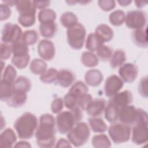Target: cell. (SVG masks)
Here are the masks:
<instances>
[{"instance_id": "obj_26", "label": "cell", "mask_w": 148, "mask_h": 148, "mask_svg": "<svg viewBox=\"0 0 148 148\" xmlns=\"http://www.w3.org/2000/svg\"><path fill=\"white\" fill-rule=\"evenodd\" d=\"M91 130L95 133H103L108 130V126L102 119L98 117H91L88 119Z\"/></svg>"}, {"instance_id": "obj_33", "label": "cell", "mask_w": 148, "mask_h": 148, "mask_svg": "<svg viewBox=\"0 0 148 148\" xmlns=\"http://www.w3.org/2000/svg\"><path fill=\"white\" fill-rule=\"evenodd\" d=\"M57 18L56 12L52 9L46 8L40 10L38 15V18L40 23L55 22Z\"/></svg>"}, {"instance_id": "obj_31", "label": "cell", "mask_w": 148, "mask_h": 148, "mask_svg": "<svg viewBox=\"0 0 148 148\" xmlns=\"http://www.w3.org/2000/svg\"><path fill=\"white\" fill-rule=\"evenodd\" d=\"M47 68L46 62L40 58L33 59L29 64V69L31 72L34 75H42Z\"/></svg>"}, {"instance_id": "obj_32", "label": "cell", "mask_w": 148, "mask_h": 148, "mask_svg": "<svg viewBox=\"0 0 148 148\" xmlns=\"http://www.w3.org/2000/svg\"><path fill=\"white\" fill-rule=\"evenodd\" d=\"M103 44L95 33H90L86 40V48L89 51L94 52L97 51L98 49Z\"/></svg>"}, {"instance_id": "obj_16", "label": "cell", "mask_w": 148, "mask_h": 148, "mask_svg": "<svg viewBox=\"0 0 148 148\" xmlns=\"http://www.w3.org/2000/svg\"><path fill=\"white\" fill-rule=\"evenodd\" d=\"M75 80V76L71 71L62 69L58 72L56 83L62 87L66 88L71 86Z\"/></svg>"}, {"instance_id": "obj_5", "label": "cell", "mask_w": 148, "mask_h": 148, "mask_svg": "<svg viewBox=\"0 0 148 148\" xmlns=\"http://www.w3.org/2000/svg\"><path fill=\"white\" fill-rule=\"evenodd\" d=\"M90 136V129L85 122L80 121L67 134V138L75 147H80L85 145Z\"/></svg>"}, {"instance_id": "obj_36", "label": "cell", "mask_w": 148, "mask_h": 148, "mask_svg": "<svg viewBox=\"0 0 148 148\" xmlns=\"http://www.w3.org/2000/svg\"><path fill=\"white\" fill-rule=\"evenodd\" d=\"M88 91V88L87 84L83 81L79 80L73 84L68 92L77 98L80 95L87 93Z\"/></svg>"}, {"instance_id": "obj_22", "label": "cell", "mask_w": 148, "mask_h": 148, "mask_svg": "<svg viewBox=\"0 0 148 148\" xmlns=\"http://www.w3.org/2000/svg\"><path fill=\"white\" fill-rule=\"evenodd\" d=\"M16 8L20 14H35L36 9L34 2L32 1H16Z\"/></svg>"}, {"instance_id": "obj_42", "label": "cell", "mask_w": 148, "mask_h": 148, "mask_svg": "<svg viewBox=\"0 0 148 148\" xmlns=\"http://www.w3.org/2000/svg\"><path fill=\"white\" fill-rule=\"evenodd\" d=\"M36 21L35 14H20L18 17V22L24 27H29L34 25Z\"/></svg>"}, {"instance_id": "obj_40", "label": "cell", "mask_w": 148, "mask_h": 148, "mask_svg": "<svg viewBox=\"0 0 148 148\" xmlns=\"http://www.w3.org/2000/svg\"><path fill=\"white\" fill-rule=\"evenodd\" d=\"M113 54L112 49L104 44L101 45L97 50V56L102 61H109Z\"/></svg>"}, {"instance_id": "obj_28", "label": "cell", "mask_w": 148, "mask_h": 148, "mask_svg": "<svg viewBox=\"0 0 148 148\" xmlns=\"http://www.w3.org/2000/svg\"><path fill=\"white\" fill-rule=\"evenodd\" d=\"M81 62L83 65L88 68H93L98 65L99 58L91 51H84L81 55Z\"/></svg>"}, {"instance_id": "obj_49", "label": "cell", "mask_w": 148, "mask_h": 148, "mask_svg": "<svg viewBox=\"0 0 148 148\" xmlns=\"http://www.w3.org/2000/svg\"><path fill=\"white\" fill-rule=\"evenodd\" d=\"M99 8L105 12H109L116 7V2L113 0H99L98 1Z\"/></svg>"}, {"instance_id": "obj_53", "label": "cell", "mask_w": 148, "mask_h": 148, "mask_svg": "<svg viewBox=\"0 0 148 148\" xmlns=\"http://www.w3.org/2000/svg\"><path fill=\"white\" fill-rule=\"evenodd\" d=\"M14 147H26V148H29L31 147V145L30 143L28 142H26L25 140H21L15 143L14 145Z\"/></svg>"}, {"instance_id": "obj_38", "label": "cell", "mask_w": 148, "mask_h": 148, "mask_svg": "<svg viewBox=\"0 0 148 148\" xmlns=\"http://www.w3.org/2000/svg\"><path fill=\"white\" fill-rule=\"evenodd\" d=\"M58 72L54 68H48L40 75V80L45 84H50L56 82Z\"/></svg>"}, {"instance_id": "obj_20", "label": "cell", "mask_w": 148, "mask_h": 148, "mask_svg": "<svg viewBox=\"0 0 148 148\" xmlns=\"http://www.w3.org/2000/svg\"><path fill=\"white\" fill-rule=\"evenodd\" d=\"M94 33L103 43L109 42L114 36L113 30L108 25L105 24L98 25L96 27Z\"/></svg>"}, {"instance_id": "obj_3", "label": "cell", "mask_w": 148, "mask_h": 148, "mask_svg": "<svg viewBox=\"0 0 148 148\" xmlns=\"http://www.w3.org/2000/svg\"><path fill=\"white\" fill-rule=\"evenodd\" d=\"M38 124V119L35 114L31 112H25L16 119L13 126L18 138L25 140L34 136Z\"/></svg>"}, {"instance_id": "obj_13", "label": "cell", "mask_w": 148, "mask_h": 148, "mask_svg": "<svg viewBox=\"0 0 148 148\" xmlns=\"http://www.w3.org/2000/svg\"><path fill=\"white\" fill-rule=\"evenodd\" d=\"M136 115L137 108L134 105H128L120 109L118 120L120 123L131 126L134 124Z\"/></svg>"}, {"instance_id": "obj_51", "label": "cell", "mask_w": 148, "mask_h": 148, "mask_svg": "<svg viewBox=\"0 0 148 148\" xmlns=\"http://www.w3.org/2000/svg\"><path fill=\"white\" fill-rule=\"evenodd\" d=\"M56 147H72L71 143L68 140H66L64 138H60L56 145H55Z\"/></svg>"}, {"instance_id": "obj_46", "label": "cell", "mask_w": 148, "mask_h": 148, "mask_svg": "<svg viewBox=\"0 0 148 148\" xmlns=\"http://www.w3.org/2000/svg\"><path fill=\"white\" fill-rule=\"evenodd\" d=\"M138 91L139 94L144 98H147V76H145L141 78L138 87Z\"/></svg>"}, {"instance_id": "obj_45", "label": "cell", "mask_w": 148, "mask_h": 148, "mask_svg": "<svg viewBox=\"0 0 148 148\" xmlns=\"http://www.w3.org/2000/svg\"><path fill=\"white\" fill-rule=\"evenodd\" d=\"M63 100L65 106L69 110L77 106V98L69 92L64 95Z\"/></svg>"}, {"instance_id": "obj_1", "label": "cell", "mask_w": 148, "mask_h": 148, "mask_svg": "<svg viewBox=\"0 0 148 148\" xmlns=\"http://www.w3.org/2000/svg\"><path fill=\"white\" fill-rule=\"evenodd\" d=\"M56 124L54 116L49 113L42 114L35 135L38 146L42 148L55 146Z\"/></svg>"}, {"instance_id": "obj_39", "label": "cell", "mask_w": 148, "mask_h": 148, "mask_svg": "<svg viewBox=\"0 0 148 148\" xmlns=\"http://www.w3.org/2000/svg\"><path fill=\"white\" fill-rule=\"evenodd\" d=\"M39 38L38 32L34 29L25 31L22 35L21 40L28 46L35 45Z\"/></svg>"}, {"instance_id": "obj_8", "label": "cell", "mask_w": 148, "mask_h": 148, "mask_svg": "<svg viewBox=\"0 0 148 148\" xmlns=\"http://www.w3.org/2000/svg\"><path fill=\"white\" fill-rule=\"evenodd\" d=\"M124 22L128 28L138 29L146 26L147 16L146 13L141 10H131L125 15Z\"/></svg>"}, {"instance_id": "obj_44", "label": "cell", "mask_w": 148, "mask_h": 148, "mask_svg": "<svg viewBox=\"0 0 148 148\" xmlns=\"http://www.w3.org/2000/svg\"><path fill=\"white\" fill-rule=\"evenodd\" d=\"M92 99V96L88 92L84 94L77 98V106H78L82 110H86Z\"/></svg>"}, {"instance_id": "obj_23", "label": "cell", "mask_w": 148, "mask_h": 148, "mask_svg": "<svg viewBox=\"0 0 148 148\" xmlns=\"http://www.w3.org/2000/svg\"><path fill=\"white\" fill-rule=\"evenodd\" d=\"M120 108L110 102H108L104 110L105 119L110 123L116 122L119 119Z\"/></svg>"}, {"instance_id": "obj_27", "label": "cell", "mask_w": 148, "mask_h": 148, "mask_svg": "<svg viewBox=\"0 0 148 148\" xmlns=\"http://www.w3.org/2000/svg\"><path fill=\"white\" fill-rule=\"evenodd\" d=\"M31 82L30 80L24 76L17 77L13 83V89L14 90L27 92L31 90Z\"/></svg>"}, {"instance_id": "obj_15", "label": "cell", "mask_w": 148, "mask_h": 148, "mask_svg": "<svg viewBox=\"0 0 148 148\" xmlns=\"http://www.w3.org/2000/svg\"><path fill=\"white\" fill-rule=\"evenodd\" d=\"M106 105V102L104 99H94L90 102L86 111L87 113L91 117H98L104 112Z\"/></svg>"}, {"instance_id": "obj_17", "label": "cell", "mask_w": 148, "mask_h": 148, "mask_svg": "<svg viewBox=\"0 0 148 148\" xmlns=\"http://www.w3.org/2000/svg\"><path fill=\"white\" fill-rule=\"evenodd\" d=\"M87 84L91 87H97L101 84L103 79L102 73L98 69H92L87 71L84 76Z\"/></svg>"}, {"instance_id": "obj_30", "label": "cell", "mask_w": 148, "mask_h": 148, "mask_svg": "<svg viewBox=\"0 0 148 148\" xmlns=\"http://www.w3.org/2000/svg\"><path fill=\"white\" fill-rule=\"evenodd\" d=\"M60 21L62 25L67 29L78 23L77 16L72 12H65L63 13L60 17Z\"/></svg>"}, {"instance_id": "obj_47", "label": "cell", "mask_w": 148, "mask_h": 148, "mask_svg": "<svg viewBox=\"0 0 148 148\" xmlns=\"http://www.w3.org/2000/svg\"><path fill=\"white\" fill-rule=\"evenodd\" d=\"M64 105V100L60 97L56 98L51 103V110L54 114H58L62 111Z\"/></svg>"}, {"instance_id": "obj_52", "label": "cell", "mask_w": 148, "mask_h": 148, "mask_svg": "<svg viewBox=\"0 0 148 148\" xmlns=\"http://www.w3.org/2000/svg\"><path fill=\"white\" fill-rule=\"evenodd\" d=\"M34 5L36 9H44L47 8L50 3V1H33Z\"/></svg>"}, {"instance_id": "obj_48", "label": "cell", "mask_w": 148, "mask_h": 148, "mask_svg": "<svg viewBox=\"0 0 148 148\" xmlns=\"http://www.w3.org/2000/svg\"><path fill=\"white\" fill-rule=\"evenodd\" d=\"M12 54V46L9 44L1 42V59L6 60L8 59Z\"/></svg>"}, {"instance_id": "obj_56", "label": "cell", "mask_w": 148, "mask_h": 148, "mask_svg": "<svg viewBox=\"0 0 148 148\" xmlns=\"http://www.w3.org/2000/svg\"><path fill=\"white\" fill-rule=\"evenodd\" d=\"M2 2L9 6H12L13 5H16V1H2Z\"/></svg>"}, {"instance_id": "obj_19", "label": "cell", "mask_w": 148, "mask_h": 148, "mask_svg": "<svg viewBox=\"0 0 148 148\" xmlns=\"http://www.w3.org/2000/svg\"><path fill=\"white\" fill-rule=\"evenodd\" d=\"M133 42L138 47L146 48L147 47V26L134 30L132 33Z\"/></svg>"}, {"instance_id": "obj_37", "label": "cell", "mask_w": 148, "mask_h": 148, "mask_svg": "<svg viewBox=\"0 0 148 148\" xmlns=\"http://www.w3.org/2000/svg\"><path fill=\"white\" fill-rule=\"evenodd\" d=\"M125 14L124 11L117 9L112 12L109 16V20L111 24L114 26H120L125 21Z\"/></svg>"}, {"instance_id": "obj_35", "label": "cell", "mask_w": 148, "mask_h": 148, "mask_svg": "<svg viewBox=\"0 0 148 148\" xmlns=\"http://www.w3.org/2000/svg\"><path fill=\"white\" fill-rule=\"evenodd\" d=\"M11 46L13 57H21L29 54L28 46L21 41V39Z\"/></svg>"}, {"instance_id": "obj_18", "label": "cell", "mask_w": 148, "mask_h": 148, "mask_svg": "<svg viewBox=\"0 0 148 148\" xmlns=\"http://www.w3.org/2000/svg\"><path fill=\"white\" fill-rule=\"evenodd\" d=\"M27 99V92L13 90L12 94L6 102L9 106L17 108L24 105Z\"/></svg>"}, {"instance_id": "obj_7", "label": "cell", "mask_w": 148, "mask_h": 148, "mask_svg": "<svg viewBox=\"0 0 148 148\" xmlns=\"http://www.w3.org/2000/svg\"><path fill=\"white\" fill-rule=\"evenodd\" d=\"M108 131L110 139L114 143L121 144L128 142L130 139L131 128L130 125L115 122L111 123Z\"/></svg>"}, {"instance_id": "obj_41", "label": "cell", "mask_w": 148, "mask_h": 148, "mask_svg": "<svg viewBox=\"0 0 148 148\" xmlns=\"http://www.w3.org/2000/svg\"><path fill=\"white\" fill-rule=\"evenodd\" d=\"M13 91V84H9L1 81L0 98L2 101H6Z\"/></svg>"}, {"instance_id": "obj_6", "label": "cell", "mask_w": 148, "mask_h": 148, "mask_svg": "<svg viewBox=\"0 0 148 148\" xmlns=\"http://www.w3.org/2000/svg\"><path fill=\"white\" fill-rule=\"evenodd\" d=\"M86 36V28L80 23L68 28L66 31L68 43L71 48L75 50H80L83 47Z\"/></svg>"}, {"instance_id": "obj_14", "label": "cell", "mask_w": 148, "mask_h": 148, "mask_svg": "<svg viewBox=\"0 0 148 148\" xmlns=\"http://www.w3.org/2000/svg\"><path fill=\"white\" fill-rule=\"evenodd\" d=\"M132 101L133 95L131 92L128 90H124L116 94L110 98L109 101L121 109L124 106L130 105Z\"/></svg>"}, {"instance_id": "obj_10", "label": "cell", "mask_w": 148, "mask_h": 148, "mask_svg": "<svg viewBox=\"0 0 148 148\" xmlns=\"http://www.w3.org/2000/svg\"><path fill=\"white\" fill-rule=\"evenodd\" d=\"M124 82L116 75L108 77L104 84V92L107 97L111 98L119 92L123 88Z\"/></svg>"}, {"instance_id": "obj_54", "label": "cell", "mask_w": 148, "mask_h": 148, "mask_svg": "<svg viewBox=\"0 0 148 148\" xmlns=\"http://www.w3.org/2000/svg\"><path fill=\"white\" fill-rule=\"evenodd\" d=\"M117 2L120 4V5L123 6H128L129 5L131 2L132 1H129V0H120V1H118Z\"/></svg>"}, {"instance_id": "obj_21", "label": "cell", "mask_w": 148, "mask_h": 148, "mask_svg": "<svg viewBox=\"0 0 148 148\" xmlns=\"http://www.w3.org/2000/svg\"><path fill=\"white\" fill-rule=\"evenodd\" d=\"M17 140V136L14 131L8 128L4 130L0 135V146L3 147H11Z\"/></svg>"}, {"instance_id": "obj_11", "label": "cell", "mask_w": 148, "mask_h": 148, "mask_svg": "<svg viewBox=\"0 0 148 148\" xmlns=\"http://www.w3.org/2000/svg\"><path fill=\"white\" fill-rule=\"evenodd\" d=\"M118 73L123 82L131 83L138 76V68L135 64L131 62L124 63L119 67Z\"/></svg>"}, {"instance_id": "obj_24", "label": "cell", "mask_w": 148, "mask_h": 148, "mask_svg": "<svg viewBox=\"0 0 148 148\" xmlns=\"http://www.w3.org/2000/svg\"><path fill=\"white\" fill-rule=\"evenodd\" d=\"M39 30L40 35L46 38H53L57 31V25L55 22L40 23Z\"/></svg>"}, {"instance_id": "obj_12", "label": "cell", "mask_w": 148, "mask_h": 148, "mask_svg": "<svg viewBox=\"0 0 148 148\" xmlns=\"http://www.w3.org/2000/svg\"><path fill=\"white\" fill-rule=\"evenodd\" d=\"M38 53L41 59L50 61L55 56L56 49L54 43L49 39H42L38 43Z\"/></svg>"}, {"instance_id": "obj_29", "label": "cell", "mask_w": 148, "mask_h": 148, "mask_svg": "<svg viewBox=\"0 0 148 148\" xmlns=\"http://www.w3.org/2000/svg\"><path fill=\"white\" fill-rule=\"evenodd\" d=\"M92 146L95 148H109L111 146V142L108 136L101 133L95 135L91 139Z\"/></svg>"}, {"instance_id": "obj_4", "label": "cell", "mask_w": 148, "mask_h": 148, "mask_svg": "<svg viewBox=\"0 0 148 148\" xmlns=\"http://www.w3.org/2000/svg\"><path fill=\"white\" fill-rule=\"evenodd\" d=\"M148 116L147 112L140 108H137L136 120L131 129L132 142L137 145L146 143L148 139Z\"/></svg>"}, {"instance_id": "obj_25", "label": "cell", "mask_w": 148, "mask_h": 148, "mask_svg": "<svg viewBox=\"0 0 148 148\" xmlns=\"http://www.w3.org/2000/svg\"><path fill=\"white\" fill-rule=\"evenodd\" d=\"M126 59L124 51L121 49H117L113 53L109 60L110 66L112 69L119 68L125 63Z\"/></svg>"}, {"instance_id": "obj_2", "label": "cell", "mask_w": 148, "mask_h": 148, "mask_svg": "<svg viewBox=\"0 0 148 148\" xmlns=\"http://www.w3.org/2000/svg\"><path fill=\"white\" fill-rule=\"evenodd\" d=\"M82 110L76 106L69 110L61 111L56 119V128L61 134H67L83 117Z\"/></svg>"}, {"instance_id": "obj_9", "label": "cell", "mask_w": 148, "mask_h": 148, "mask_svg": "<svg viewBox=\"0 0 148 148\" xmlns=\"http://www.w3.org/2000/svg\"><path fill=\"white\" fill-rule=\"evenodd\" d=\"M22 35V29L17 24L7 23L2 30L1 40L3 43L12 45L19 41Z\"/></svg>"}, {"instance_id": "obj_50", "label": "cell", "mask_w": 148, "mask_h": 148, "mask_svg": "<svg viewBox=\"0 0 148 148\" xmlns=\"http://www.w3.org/2000/svg\"><path fill=\"white\" fill-rule=\"evenodd\" d=\"M1 10V20H5L8 19L11 15L12 11L10 9V6L6 5V4L1 3L0 5Z\"/></svg>"}, {"instance_id": "obj_34", "label": "cell", "mask_w": 148, "mask_h": 148, "mask_svg": "<svg viewBox=\"0 0 148 148\" xmlns=\"http://www.w3.org/2000/svg\"><path fill=\"white\" fill-rule=\"evenodd\" d=\"M17 76V71L12 65H8L2 72L1 80L5 83L13 84Z\"/></svg>"}, {"instance_id": "obj_55", "label": "cell", "mask_w": 148, "mask_h": 148, "mask_svg": "<svg viewBox=\"0 0 148 148\" xmlns=\"http://www.w3.org/2000/svg\"><path fill=\"white\" fill-rule=\"evenodd\" d=\"M135 3L136 4V6L139 8H142L147 4L146 2H142V1H135Z\"/></svg>"}, {"instance_id": "obj_43", "label": "cell", "mask_w": 148, "mask_h": 148, "mask_svg": "<svg viewBox=\"0 0 148 148\" xmlns=\"http://www.w3.org/2000/svg\"><path fill=\"white\" fill-rule=\"evenodd\" d=\"M30 60V55H27L21 57H12V64L18 69H24L26 68Z\"/></svg>"}]
</instances>
